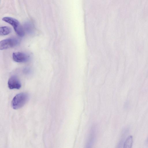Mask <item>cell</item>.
Masks as SVG:
<instances>
[{"instance_id": "obj_1", "label": "cell", "mask_w": 148, "mask_h": 148, "mask_svg": "<svg viewBox=\"0 0 148 148\" xmlns=\"http://www.w3.org/2000/svg\"><path fill=\"white\" fill-rule=\"evenodd\" d=\"M29 99V95L26 92L19 93L13 98L11 106L13 109H18L23 107L27 102Z\"/></svg>"}, {"instance_id": "obj_2", "label": "cell", "mask_w": 148, "mask_h": 148, "mask_svg": "<svg viewBox=\"0 0 148 148\" xmlns=\"http://www.w3.org/2000/svg\"><path fill=\"white\" fill-rule=\"evenodd\" d=\"M2 20L11 25L16 33L19 36L22 37L24 36V29L17 19L10 17H5L2 18Z\"/></svg>"}, {"instance_id": "obj_3", "label": "cell", "mask_w": 148, "mask_h": 148, "mask_svg": "<svg viewBox=\"0 0 148 148\" xmlns=\"http://www.w3.org/2000/svg\"><path fill=\"white\" fill-rule=\"evenodd\" d=\"M20 40L16 38L5 39L0 42V49H5L18 45L20 43Z\"/></svg>"}, {"instance_id": "obj_4", "label": "cell", "mask_w": 148, "mask_h": 148, "mask_svg": "<svg viewBox=\"0 0 148 148\" xmlns=\"http://www.w3.org/2000/svg\"><path fill=\"white\" fill-rule=\"evenodd\" d=\"M8 86L10 89H18L21 86V83L17 76L13 75L9 79L8 82Z\"/></svg>"}, {"instance_id": "obj_5", "label": "cell", "mask_w": 148, "mask_h": 148, "mask_svg": "<svg viewBox=\"0 0 148 148\" xmlns=\"http://www.w3.org/2000/svg\"><path fill=\"white\" fill-rule=\"evenodd\" d=\"M13 59L17 62H24L28 61L29 56L26 53L21 52H14L13 53Z\"/></svg>"}, {"instance_id": "obj_6", "label": "cell", "mask_w": 148, "mask_h": 148, "mask_svg": "<svg viewBox=\"0 0 148 148\" xmlns=\"http://www.w3.org/2000/svg\"><path fill=\"white\" fill-rule=\"evenodd\" d=\"M24 31L29 34H32L34 32V28L33 24L29 22H25L24 24Z\"/></svg>"}, {"instance_id": "obj_7", "label": "cell", "mask_w": 148, "mask_h": 148, "mask_svg": "<svg viewBox=\"0 0 148 148\" xmlns=\"http://www.w3.org/2000/svg\"><path fill=\"white\" fill-rule=\"evenodd\" d=\"M11 31V28L8 26H3L0 28V36H5L9 34Z\"/></svg>"}, {"instance_id": "obj_8", "label": "cell", "mask_w": 148, "mask_h": 148, "mask_svg": "<svg viewBox=\"0 0 148 148\" xmlns=\"http://www.w3.org/2000/svg\"><path fill=\"white\" fill-rule=\"evenodd\" d=\"M133 143V137L132 136H129L125 141L124 145L123 148H131Z\"/></svg>"}, {"instance_id": "obj_9", "label": "cell", "mask_w": 148, "mask_h": 148, "mask_svg": "<svg viewBox=\"0 0 148 148\" xmlns=\"http://www.w3.org/2000/svg\"><path fill=\"white\" fill-rule=\"evenodd\" d=\"M30 69L28 67H26L23 70L24 73L25 74H28L30 72Z\"/></svg>"}]
</instances>
